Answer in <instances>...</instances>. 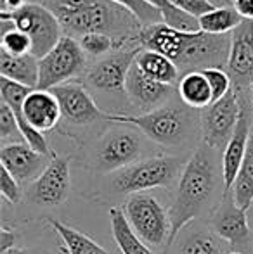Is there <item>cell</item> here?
Here are the masks:
<instances>
[{"instance_id": "1", "label": "cell", "mask_w": 253, "mask_h": 254, "mask_svg": "<svg viewBox=\"0 0 253 254\" xmlns=\"http://www.w3.org/2000/svg\"><path fill=\"white\" fill-rule=\"evenodd\" d=\"M47 9L58 17L66 37L75 40L88 33H104L122 44L139 40L144 24L113 0H44Z\"/></svg>"}, {"instance_id": "2", "label": "cell", "mask_w": 253, "mask_h": 254, "mask_svg": "<svg viewBox=\"0 0 253 254\" xmlns=\"http://www.w3.org/2000/svg\"><path fill=\"white\" fill-rule=\"evenodd\" d=\"M224 178L217 171L213 149L201 144L187 157V163L177 184L173 201L169 207L172 235H170L169 248L173 246L179 234L199 218L210 206L219 190V182Z\"/></svg>"}, {"instance_id": "3", "label": "cell", "mask_w": 253, "mask_h": 254, "mask_svg": "<svg viewBox=\"0 0 253 254\" xmlns=\"http://www.w3.org/2000/svg\"><path fill=\"white\" fill-rule=\"evenodd\" d=\"M108 121L130 125L137 128L153 144L169 149L187 144L192 135V128H194L192 114L187 106L179 107L175 104H165L158 109L139 114L108 113Z\"/></svg>"}, {"instance_id": "4", "label": "cell", "mask_w": 253, "mask_h": 254, "mask_svg": "<svg viewBox=\"0 0 253 254\" xmlns=\"http://www.w3.org/2000/svg\"><path fill=\"white\" fill-rule=\"evenodd\" d=\"M187 159L180 156L160 154L141 159L130 166L115 171L108 177V184L115 194L118 195H135L146 194L153 189L172 187L179 184V178L184 171Z\"/></svg>"}, {"instance_id": "5", "label": "cell", "mask_w": 253, "mask_h": 254, "mask_svg": "<svg viewBox=\"0 0 253 254\" xmlns=\"http://www.w3.org/2000/svg\"><path fill=\"white\" fill-rule=\"evenodd\" d=\"M101 135L94 152V170L102 175H111L130 164L146 159L144 135L130 125L115 123Z\"/></svg>"}, {"instance_id": "6", "label": "cell", "mask_w": 253, "mask_h": 254, "mask_svg": "<svg viewBox=\"0 0 253 254\" xmlns=\"http://www.w3.org/2000/svg\"><path fill=\"white\" fill-rule=\"evenodd\" d=\"M122 209L134 232L149 248H169L172 223L169 209H165L158 199L151 194H135L127 199Z\"/></svg>"}, {"instance_id": "7", "label": "cell", "mask_w": 253, "mask_h": 254, "mask_svg": "<svg viewBox=\"0 0 253 254\" xmlns=\"http://www.w3.org/2000/svg\"><path fill=\"white\" fill-rule=\"evenodd\" d=\"M0 16L9 17L14 23V26H16V30L28 35V38L31 40V45H33L31 54L37 59H42L44 56H47L63 38V30L58 17L44 3L28 2L26 5L21 7L16 12H0Z\"/></svg>"}, {"instance_id": "8", "label": "cell", "mask_w": 253, "mask_h": 254, "mask_svg": "<svg viewBox=\"0 0 253 254\" xmlns=\"http://www.w3.org/2000/svg\"><path fill=\"white\" fill-rule=\"evenodd\" d=\"M85 52L82 51L78 40L63 35L54 49L38 59V87L40 90H52V88L64 85L68 81H75L82 76L85 69Z\"/></svg>"}, {"instance_id": "9", "label": "cell", "mask_w": 253, "mask_h": 254, "mask_svg": "<svg viewBox=\"0 0 253 254\" xmlns=\"http://www.w3.org/2000/svg\"><path fill=\"white\" fill-rule=\"evenodd\" d=\"M241 113L240 102V87L234 85L233 90L222 97L220 101L213 102L206 109L201 111L199 116V130L201 140L206 147L213 151L226 149L236 130L238 120Z\"/></svg>"}, {"instance_id": "10", "label": "cell", "mask_w": 253, "mask_h": 254, "mask_svg": "<svg viewBox=\"0 0 253 254\" xmlns=\"http://www.w3.org/2000/svg\"><path fill=\"white\" fill-rule=\"evenodd\" d=\"M142 49L144 47L141 45V42H134L120 51L102 57L85 71V85L99 92H104V94L125 95L127 76L134 66L135 57Z\"/></svg>"}, {"instance_id": "11", "label": "cell", "mask_w": 253, "mask_h": 254, "mask_svg": "<svg viewBox=\"0 0 253 254\" xmlns=\"http://www.w3.org/2000/svg\"><path fill=\"white\" fill-rule=\"evenodd\" d=\"M210 227L227 244L234 246L236 251L247 253L253 249V232L250 227V213L238 206L233 192H224L219 204L212 211Z\"/></svg>"}, {"instance_id": "12", "label": "cell", "mask_w": 253, "mask_h": 254, "mask_svg": "<svg viewBox=\"0 0 253 254\" xmlns=\"http://www.w3.org/2000/svg\"><path fill=\"white\" fill-rule=\"evenodd\" d=\"M71 173L70 159L66 156L56 154L51 159L45 171L26 189V201L37 207H56L61 206L70 195Z\"/></svg>"}, {"instance_id": "13", "label": "cell", "mask_w": 253, "mask_h": 254, "mask_svg": "<svg viewBox=\"0 0 253 254\" xmlns=\"http://www.w3.org/2000/svg\"><path fill=\"white\" fill-rule=\"evenodd\" d=\"M51 92L58 99L63 120L71 127H88L95 121L108 120V113L99 109L85 85H82L78 80L59 85Z\"/></svg>"}, {"instance_id": "14", "label": "cell", "mask_w": 253, "mask_h": 254, "mask_svg": "<svg viewBox=\"0 0 253 254\" xmlns=\"http://www.w3.org/2000/svg\"><path fill=\"white\" fill-rule=\"evenodd\" d=\"M240 87V85H238ZM240 102H241V113L238 120L236 130L231 137L227 147L222 154V178H224V192H231L234 187V182L240 173L241 163L245 159V154L250 142L252 127H253V107L252 99L245 95V92L240 87Z\"/></svg>"}, {"instance_id": "15", "label": "cell", "mask_w": 253, "mask_h": 254, "mask_svg": "<svg viewBox=\"0 0 253 254\" xmlns=\"http://www.w3.org/2000/svg\"><path fill=\"white\" fill-rule=\"evenodd\" d=\"M52 157L31 149L26 142L0 147V164L12 175L19 185H31L49 166Z\"/></svg>"}, {"instance_id": "16", "label": "cell", "mask_w": 253, "mask_h": 254, "mask_svg": "<svg viewBox=\"0 0 253 254\" xmlns=\"http://www.w3.org/2000/svg\"><path fill=\"white\" fill-rule=\"evenodd\" d=\"M172 85H165L151 80L135 64L132 66L125 83V95L132 106L144 111V113H149V111L165 106L163 102L169 101L172 97Z\"/></svg>"}, {"instance_id": "17", "label": "cell", "mask_w": 253, "mask_h": 254, "mask_svg": "<svg viewBox=\"0 0 253 254\" xmlns=\"http://www.w3.org/2000/svg\"><path fill=\"white\" fill-rule=\"evenodd\" d=\"M227 69L238 80H253V21L245 19L231 33Z\"/></svg>"}, {"instance_id": "18", "label": "cell", "mask_w": 253, "mask_h": 254, "mask_svg": "<svg viewBox=\"0 0 253 254\" xmlns=\"http://www.w3.org/2000/svg\"><path fill=\"white\" fill-rule=\"evenodd\" d=\"M175 254H227L224 241L212 230L187 225L177 237Z\"/></svg>"}, {"instance_id": "19", "label": "cell", "mask_w": 253, "mask_h": 254, "mask_svg": "<svg viewBox=\"0 0 253 254\" xmlns=\"http://www.w3.org/2000/svg\"><path fill=\"white\" fill-rule=\"evenodd\" d=\"M0 76L9 78L24 87L37 88L38 78H40L38 59L33 54L10 56V54L0 51Z\"/></svg>"}, {"instance_id": "20", "label": "cell", "mask_w": 253, "mask_h": 254, "mask_svg": "<svg viewBox=\"0 0 253 254\" xmlns=\"http://www.w3.org/2000/svg\"><path fill=\"white\" fill-rule=\"evenodd\" d=\"M177 94L189 109H206L213 104L212 88L203 71H187L177 83Z\"/></svg>"}, {"instance_id": "21", "label": "cell", "mask_w": 253, "mask_h": 254, "mask_svg": "<svg viewBox=\"0 0 253 254\" xmlns=\"http://www.w3.org/2000/svg\"><path fill=\"white\" fill-rule=\"evenodd\" d=\"M135 66L142 71L148 78L165 85H175L179 83V67L173 61L165 57L163 54L142 49L135 57Z\"/></svg>"}, {"instance_id": "22", "label": "cell", "mask_w": 253, "mask_h": 254, "mask_svg": "<svg viewBox=\"0 0 253 254\" xmlns=\"http://www.w3.org/2000/svg\"><path fill=\"white\" fill-rule=\"evenodd\" d=\"M111 234L122 254H155L148 244L134 232L128 223L125 213L120 207H111L109 211Z\"/></svg>"}, {"instance_id": "23", "label": "cell", "mask_w": 253, "mask_h": 254, "mask_svg": "<svg viewBox=\"0 0 253 254\" xmlns=\"http://www.w3.org/2000/svg\"><path fill=\"white\" fill-rule=\"evenodd\" d=\"M47 223L61 239L64 254H111L102 246H99L94 239H90L84 232L77 230L70 225H64L54 218H47Z\"/></svg>"}, {"instance_id": "24", "label": "cell", "mask_w": 253, "mask_h": 254, "mask_svg": "<svg viewBox=\"0 0 253 254\" xmlns=\"http://www.w3.org/2000/svg\"><path fill=\"white\" fill-rule=\"evenodd\" d=\"M243 17L236 12L233 5L215 7L198 19L199 30L208 35H231L241 23Z\"/></svg>"}, {"instance_id": "25", "label": "cell", "mask_w": 253, "mask_h": 254, "mask_svg": "<svg viewBox=\"0 0 253 254\" xmlns=\"http://www.w3.org/2000/svg\"><path fill=\"white\" fill-rule=\"evenodd\" d=\"M231 192H233L238 206H241L243 209L248 211L253 206V131L250 135V142H248V149L243 163H241L240 173H238Z\"/></svg>"}, {"instance_id": "26", "label": "cell", "mask_w": 253, "mask_h": 254, "mask_svg": "<svg viewBox=\"0 0 253 254\" xmlns=\"http://www.w3.org/2000/svg\"><path fill=\"white\" fill-rule=\"evenodd\" d=\"M146 3H149L151 7H155L156 10H160L163 16L165 24L172 28H177L180 31H198L199 23L196 17L189 16V14L179 10L175 5H172L170 0H144Z\"/></svg>"}, {"instance_id": "27", "label": "cell", "mask_w": 253, "mask_h": 254, "mask_svg": "<svg viewBox=\"0 0 253 254\" xmlns=\"http://www.w3.org/2000/svg\"><path fill=\"white\" fill-rule=\"evenodd\" d=\"M78 44H80L82 51L85 52V56H92V57L109 56V54L130 45V44H127V45L122 44L120 40H116V38L109 37V35H104V33L84 35L82 38H78ZM132 44H134V42H132Z\"/></svg>"}, {"instance_id": "28", "label": "cell", "mask_w": 253, "mask_h": 254, "mask_svg": "<svg viewBox=\"0 0 253 254\" xmlns=\"http://www.w3.org/2000/svg\"><path fill=\"white\" fill-rule=\"evenodd\" d=\"M0 142H2V145L24 142L12 109L3 102H0Z\"/></svg>"}, {"instance_id": "29", "label": "cell", "mask_w": 253, "mask_h": 254, "mask_svg": "<svg viewBox=\"0 0 253 254\" xmlns=\"http://www.w3.org/2000/svg\"><path fill=\"white\" fill-rule=\"evenodd\" d=\"M113 2L120 3V5L127 7L144 26H151V24H160L165 23L163 16L160 10H156L155 7H151L149 3H146L144 0H113Z\"/></svg>"}, {"instance_id": "30", "label": "cell", "mask_w": 253, "mask_h": 254, "mask_svg": "<svg viewBox=\"0 0 253 254\" xmlns=\"http://www.w3.org/2000/svg\"><path fill=\"white\" fill-rule=\"evenodd\" d=\"M0 47H2L3 52L10 54V56H26V54H31V51H33V45H31L28 35H24L23 31L16 30V28L9 33L2 35Z\"/></svg>"}, {"instance_id": "31", "label": "cell", "mask_w": 253, "mask_h": 254, "mask_svg": "<svg viewBox=\"0 0 253 254\" xmlns=\"http://www.w3.org/2000/svg\"><path fill=\"white\" fill-rule=\"evenodd\" d=\"M203 73H205L210 88H212L213 102L220 101V99L226 97V95L233 90L231 74L227 73V71H224L222 67H208V69H205Z\"/></svg>"}, {"instance_id": "32", "label": "cell", "mask_w": 253, "mask_h": 254, "mask_svg": "<svg viewBox=\"0 0 253 254\" xmlns=\"http://www.w3.org/2000/svg\"><path fill=\"white\" fill-rule=\"evenodd\" d=\"M0 194H2L3 201L10 204H17L23 199V192H21V185L17 180L5 170L0 166Z\"/></svg>"}, {"instance_id": "33", "label": "cell", "mask_w": 253, "mask_h": 254, "mask_svg": "<svg viewBox=\"0 0 253 254\" xmlns=\"http://www.w3.org/2000/svg\"><path fill=\"white\" fill-rule=\"evenodd\" d=\"M17 234L7 227H2L0 230V254H9L12 249H16Z\"/></svg>"}, {"instance_id": "34", "label": "cell", "mask_w": 253, "mask_h": 254, "mask_svg": "<svg viewBox=\"0 0 253 254\" xmlns=\"http://www.w3.org/2000/svg\"><path fill=\"white\" fill-rule=\"evenodd\" d=\"M233 7L243 19L253 21V0H234Z\"/></svg>"}, {"instance_id": "35", "label": "cell", "mask_w": 253, "mask_h": 254, "mask_svg": "<svg viewBox=\"0 0 253 254\" xmlns=\"http://www.w3.org/2000/svg\"><path fill=\"white\" fill-rule=\"evenodd\" d=\"M9 254H45V253H33V251H26V249H12Z\"/></svg>"}, {"instance_id": "36", "label": "cell", "mask_w": 253, "mask_h": 254, "mask_svg": "<svg viewBox=\"0 0 253 254\" xmlns=\"http://www.w3.org/2000/svg\"><path fill=\"white\" fill-rule=\"evenodd\" d=\"M212 3H215L217 7H224V5H231L229 0H210Z\"/></svg>"}, {"instance_id": "37", "label": "cell", "mask_w": 253, "mask_h": 254, "mask_svg": "<svg viewBox=\"0 0 253 254\" xmlns=\"http://www.w3.org/2000/svg\"><path fill=\"white\" fill-rule=\"evenodd\" d=\"M250 94H252L250 99H252V107H253V80L250 81Z\"/></svg>"}, {"instance_id": "38", "label": "cell", "mask_w": 253, "mask_h": 254, "mask_svg": "<svg viewBox=\"0 0 253 254\" xmlns=\"http://www.w3.org/2000/svg\"><path fill=\"white\" fill-rule=\"evenodd\" d=\"M227 254H243V253H240V251H229Z\"/></svg>"}, {"instance_id": "39", "label": "cell", "mask_w": 253, "mask_h": 254, "mask_svg": "<svg viewBox=\"0 0 253 254\" xmlns=\"http://www.w3.org/2000/svg\"><path fill=\"white\" fill-rule=\"evenodd\" d=\"M250 209H252V211H250V218H252V221H253V206L250 207Z\"/></svg>"}, {"instance_id": "40", "label": "cell", "mask_w": 253, "mask_h": 254, "mask_svg": "<svg viewBox=\"0 0 253 254\" xmlns=\"http://www.w3.org/2000/svg\"><path fill=\"white\" fill-rule=\"evenodd\" d=\"M229 2H231V5H233V3H234V0H229Z\"/></svg>"}]
</instances>
